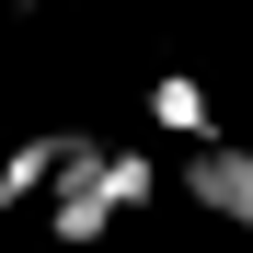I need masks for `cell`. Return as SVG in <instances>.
Returning <instances> with one entry per match:
<instances>
[{"mask_svg": "<svg viewBox=\"0 0 253 253\" xmlns=\"http://www.w3.org/2000/svg\"><path fill=\"white\" fill-rule=\"evenodd\" d=\"M150 196H161V161L92 138V126H69V161H58V184H46V230L81 253V242H104L115 219H138Z\"/></svg>", "mask_w": 253, "mask_h": 253, "instance_id": "cell-1", "label": "cell"}, {"mask_svg": "<svg viewBox=\"0 0 253 253\" xmlns=\"http://www.w3.org/2000/svg\"><path fill=\"white\" fill-rule=\"evenodd\" d=\"M184 207H207L219 230H253V138H196L184 150Z\"/></svg>", "mask_w": 253, "mask_h": 253, "instance_id": "cell-2", "label": "cell"}, {"mask_svg": "<svg viewBox=\"0 0 253 253\" xmlns=\"http://www.w3.org/2000/svg\"><path fill=\"white\" fill-rule=\"evenodd\" d=\"M58 161H69V126H46V138H12V150H0V219H12L23 196H46V184H58Z\"/></svg>", "mask_w": 253, "mask_h": 253, "instance_id": "cell-3", "label": "cell"}, {"mask_svg": "<svg viewBox=\"0 0 253 253\" xmlns=\"http://www.w3.org/2000/svg\"><path fill=\"white\" fill-rule=\"evenodd\" d=\"M150 126H173V138H219V115H207V81L150 69Z\"/></svg>", "mask_w": 253, "mask_h": 253, "instance_id": "cell-4", "label": "cell"}, {"mask_svg": "<svg viewBox=\"0 0 253 253\" xmlns=\"http://www.w3.org/2000/svg\"><path fill=\"white\" fill-rule=\"evenodd\" d=\"M23 12H58V0H23Z\"/></svg>", "mask_w": 253, "mask_h": 253, "instance_id": "cell-5", "label": "cell"}]
</instances>
